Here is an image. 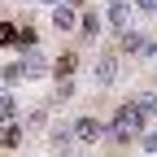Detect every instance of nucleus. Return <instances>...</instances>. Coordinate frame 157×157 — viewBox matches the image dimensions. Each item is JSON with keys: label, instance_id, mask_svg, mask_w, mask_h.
Instances as JSON below:
<instances>
[{"label": "nucleus", "instance_id": "nucleus-1", "mask_svg": "<svg viewBox=\"0 0 157 157\" xmlns=\"http://www.w3.org/2000/svg\"><path fill=\"white\" fill-rule=\"evenodd\" d=\"M144 131H148V118L135 109V101H122L113 109V118H109V140L113 144H131V140H140Z\"/></svg>", "mask_w": 157, "mask_h": 157}, {"label": "nucleus", "instance_id": "nucleus-2", "mask_svg": "<svg viewBox=\"0 0 157 157\" xmlns=\"http://www.w3.org/2000/svg\"><path fill=\"white\" fill-rule=\"evenodd\" d=\"M153 44H157V39H148L144 31H131V26H127L122 35H118V57H122V52H127V57H135V52H153Z\"/></svg>", "mask_w": 157, "mask_h": 157}, {"label": "nucleus", "instance_id": "nucleus-3", "mask_svg": "<svg viewBox=\"0 0 157 157\" xmlns=\"http://www.w3.org/2000/svg\"><path fill=\"white\" fill-rule=\"evenodd\" d=\"M70 127H74V140H78V144H96V140H101V135H105V127L96 122L92 113H83V118H74Z\"/></svg>", "mask_w": 157, "mask_h": 157}, {"label": "nucleus", "instance_id": "nucleus-4", "mask_svg": "<svg viewBox=\"0 0 157 157\" xmlns=\"http://www.w3.org/2000/svg\"><path fill=\"white\" fill-rule=\"evenodd\" d=\"M105 22H109L118 35H122L127 22H131V0H109V5H105Z\"/></svg>", "mask_w": 157, "mask_h": 157}, {"label": "nucleus", "instance_id": "nucleus-5", "mask_svg": "<svg viewBox=\"0 0 157 157\" xmlns=\"http://www.w3.org/2000/svg\"><path fill=\"white\" fill-rule=\"evenodd\" d=\"M92 78H96L101 87H109L113 78H118V52H101V57H96V70H92Z\"/></svg>", "mask_w": 157, "mask_h": 157}, {"label": "nucleus", "instance_id": "nucleus-6", "mask_svg": "<svg viewBox=\"0 0 157 157\" xmlns=\"http://www.w3.org/2000/svg\"><path fill=\"white\" fill-rule=\"evenodd\" d=\"M17 144H22V122L17 118L13 122H0V148H17Z\"/></svg>", "mask_w": 157, "mask_h": 157}, {"label": "nucleus", "instance_id": "nucleus-7", "mask_svg": "<svg viewBox=\"0 0 157 157\" xmlns=\"http://www.w3.org/2000/svg\"><path fill=\"white\" fill-rule=\"evenodd\" d=\"M74 66H78V57H74V52H61V57H57V61H52V74L61 78V83H70V74H74Z\"/></svg>", "mask_w": 157, "mask_h": 157}, {"label": "nucleus", "instance_id": "nucleus-8", "mask_svg": "<svg viewBox=\"0 0 157 157\" xmlns=\"http://www.w3.org/2000/svg\"><path fill=\"white\" fill-rule=\"evenodd\" d=\"M70 140H74V127H52L48 131V148H57V153H66Z\"/></svg>", "mask_w": 157, "mask_h": 157}, {"label": "nucleus", "instance_id": "nucleus-9", "mask_svg": "<svg viewBox=\"0 0 157 157\" xmlns=\"http://www.w3.org/2000/svg\"><path fill=\"white\" fill-rule=\"evenodd\" d=\"M0 74H5V83H22V78H31V70H26V61H22V57H17V61H9Z\"/></svg>", "mask_w": 157, "mask_h": 157}, {"label": "nucleus", "instance_id": "nucleus-10", "mask_svg": "<svg viewBox=\"0 0 157 157\" xmlns=\"http://www.w3.org/2000/svg\"><path fill=\"white\" fill-rule=\"evenodd\" d=\"M74 22H78V17H74L70 5H57V9H52V26H57V31H70Z\"/></svg>", "mask_w": 157, "mask_h": 157}, {"label": "nucleus", "instance_id": "nucleus-11", "mask_svg": "<svg viewBox=\"0 0 157 157\" xmlns=\"http://www.w3.org/2000/svg\"><path fill=\"white\" fill-rule=\"evenodd\" d=\"M131 101H135V109H140L144 118H153V113H157V92H135Z\"/></svg>", "mask_w": 157, "mask_h": 157}, {"label": "nucleus", "instance_id": "nucleus-12", "mask_svg": "<svg viewBox=\"0 0 157 157\" xmlns=\"http://www.w3.org/2000/svg\"><path fill=\"white\" fill-rule=\"evenodd\" d=\"M13 118H17V105H13L9 87H0V122H13Z\"/></svg>", "mask_w": 157, "mask_h": 157}, {"label": "nucleus", "instance_id": "nucleus-13", "mask_svg": "<svg viewBox=\"0 0 157 157\" xmlns=\"http://www.w3.org/2000/svg\"><path fill=\"white\" fill-rule=\"evenodd\" d=\"M78 31H83V39H92L96 31H101V17H96V13H83V17H78Z\"/></svg>", "mask_w": 157, "mask_h": 157}, {"label": "nucleus", "instance_id": "nucleus-14", "mask_svg": "<svg viewBox=\"0 0 157 157\" xmlns=\"http://www.w3.org/2000/svg\"><path fill=\"white\" fill-rule=\"evenodd\" d=\"M9 44H17V26L13 22H0V48H9Z\"/></svg>", "mask_w": 157, "mask_h": 157}, {"label": "nucleus", "instance_id": "nucleus-15", "mask_svg": "<svg viewBox=\"0 0 157 157\" xmlns=\"http://www.w3.org/2000/svg\"><path fill=\"white\" fill-rule=\"evenodd\" d=\"M140 148H144V153H157V127H153V131H144V135H140Z\"/></svg>", "mask_w": 157, "mask_h": 157}, {"label": "nucleus", "instance_id": "nucleus-16", "mask_svg": "<svg viewBox=\"0 0 157 157\" xmlns=\"http://www.w3.org/2000/svg\"><path fill=\"white\" fill-rule=\"evenodd\" d=\"M131 9H140V13H157V0H131Z\"/></svg>", "mask_w": 157, "mask_h": 157}, {"label": "nucleus", "instance_id": "nucleus-17", "mask_svg": "<svg viewBox=\"0 0 157 157\" xmlns=\"http://www.w3.org/2000/svg\"><path fill=\"white\" fill-rule=\"evenodd\" d=\"M148 57H153V61H157V44H153V52H148Z\"/></svg>", "mask_w": 157, "mask_h": 157}, {"label": "nucleus", "instance_id": "nucleus-18", "mask_svg": "<svg viewBox=\"0 0 157 157\" xmlns=\"http://www.w3.org/2000/svg\"><path fill=\"white\" fill-rule=\"evenodd\" d=\"M48 5H61V0H48Z\"/></svg>", "mask_w": 157, "mask_h": 157}]
</instances>
